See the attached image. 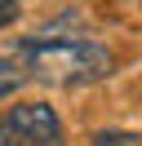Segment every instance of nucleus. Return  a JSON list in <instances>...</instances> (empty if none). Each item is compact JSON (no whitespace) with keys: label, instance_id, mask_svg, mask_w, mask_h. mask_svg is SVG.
Here are the masks:
<instances>
[{"label":"nucleus","instance_id":"nucleus-1","mask_svg":"<svg viewBox=\"0 0 142 146\" xmlns=\"http://www.w3.org/2000/svg\"><path fill=\"white\" fill-rule=\"evenodd\" d=\"M31 49V75L58 89H76V84H93L111 75V53L93 40H58V36H40L27 40Z\"/></svg>","mask_w":142,"mask_h":146},{"label":"nucleus","instance_id":"nucleus-2","mask_svg":"<svg viewBox=\"0 0 142 146\" xmlns=\"http://www.w3.org/2000/svg\"><path fill=\"white\" fill-rule=\"evenodd\" d=\"M0 146H62V124L44 102H18L0 115Z\"/></svg>","mask_w":142,"mask_h":146},{"label":"nucleus","instance_id":"nucleus-3","mask_svg":"<svg viewBox=\"0 0 142 146\" xmlns=\"http://www.w3.org/2000/svg\"><path fill=\"white\" fill-rule=\"evenodd\" d=\"M27 80H31V49H27V40L0 49V98H9L13 89H22Z\"/></svg>","mask_w":142,"mask_h":146},{"label":"nucleus","instance_id":"nucleus-4","mask_svg":"<svg viewBox=\"0 0 142 146\" xmlns=\"http://www.w3.org/2000/svg\"><path fill=\"white\" fill-rule=\"evenodd\" d=\"M138 137H129V133H98L93 137V146H133Z\"/></svg>","mask_w":142,"mask_h":146},{"label":"nucleus","instance_id":"nucleus-5","mask_svg":"<svg viewBox=\"0 0 142 146\" xmlns=\"http://www.w3.org/2000/svg\"><path fill=\"white\" fill-rule=\"evenodd\" d=\"M13 18H18V0H0V27H9Z\"/></svg>","mask_w":142,"mask_h":146}]
</instances>
